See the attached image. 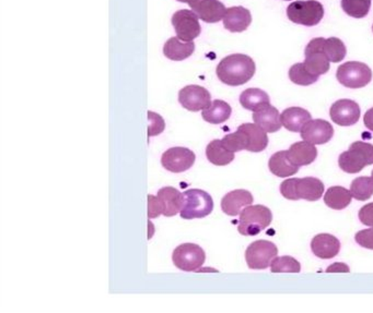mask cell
Returning a JSON list of instances; mask_svg holds the SVG:
<instances>
[{
	"mask_svg": "<svg viewBox=\"0 0 373 313\" xmlns=\"http://www.w3.org/2000/svg\"><path fill=\"white\" fill-rule=\"evenodd\" d=\"M257 70L251 57L243 54H233L226 57L217 66V77L222 83L230 87H239L247 83Z\"/></svg>",
	"mask_w": 373,
	"mask_h": 313,
	"instance_id": "cell-1",
	"label": "cell"
},
{
	"mask_svg": "<svg viewBox=\"0 0 373 313\" xmlns=\"http://www.w3.org/2000/svg\"><path fill=\"white\" fill-rule=\"evenodd\" d=\"M324 193V183L314 177L292 178L285 180L280 185L283 197L290 201L306 200L314 202L321 199Z\"/></svg>",
	"mask_w": 373,
	"mask_h": 313,
	"instance_id": "cell-2",
	"label": "cell"
},
{
	"mask_svg": "<svg viewBox=\"0 0 373 313\" xmlns=\"http://www.w3.org/2000/svg\"><path fill=\"white\" fill-rule=\"evenodd\" d=\"M372 164L373 146L363 141L353 142L339 158V167L348 174L360 173L363 168Z\"/></svg>",
	"mask_w": 373,
	"mask_h": 313,
	"instance_id": "cell-3",
	"label": "cell"
},
{
	"mask_svg": "<svg viewBox=\"0 0 373 313\" xmlns=\"http://www.w3.org/2000/svg\"><path fill=\"white\" fill-rule=\"evenodd\" d=\"M273 221V214L264 205H249L240 214L238 230L243 236H257L266 230Z\"/></svg>",
	"mask_w": 373,
	"mask_h": 313,
	"instance_id": "cell-4",
	"label": "cell"
},
{
	"mask_svg": "<svg viewBox=\"0 0 373 313\" xmlns=\"http://www.w3.org/2000/svg\"><path fill=\"white\" fill-rule=\"evenodd\" d=\"M214 210L212 195L202 189H191L183 193V207L181 214L183 220H194L208 216Z\"/></svg>",
	"mask_w": 373,
	"mask_h": 313,
	"instance_id": "cell-5",
	"label": "cell"
},
{
	"mask_svg": "<svg viewBox=\"0 0 373 313\" xmlns=\"http://www.w3.org/2000/svg\"><path fill=\"white\" fill-rule=\"evenodd\" d=\"M287 17L291 22L296 25L314 27L323 19V5L316 0H298L288 6Z\"/></svg>",
	"mask_w": 373,
	"mask_h": 313,
	"instance_id": "cell-6",
	"label": "cell"
},
{
	"mask_svg": "<svg viewBox=\"0 0 373 313\" xmlns=\"http://www.w3.org/2000/svg\"><path fill=\"white\" fill-rule=\"evenodd\" d=\"M336 78L344 87L361 89L368 85L372 80V70L363 62H345L336 71Z\"/></svg>",
	"mask_w": 373,
	"mask_h": 313,
	"instance_id": "cell-7",
	"label": "cell"
},
{
	"mask_svg": "<svg viewBox=\"0 0 373 313\" xmlns=\"http://www.w3.org/2000/svg\"><path fill=\"white\" fill-rule=\"evenodd\" d=\"M206 253L198 244L186 242L179 244L172 253V261L177 269L184 272H195L203 267Z\"/></svg>",
	"mask_w": 373,
	"mask_h": 313,
	"instance_id": "cell-8",
	"label": "cell"
},
{
	"mask_svg": "<svg viewBox=\"0 0 373 313\" xmlns=\"http://www.w3.org/2000/svg\"><path fill=\"white\" fill-rule=\"evenodd\" d=\"M278 254L276 244L267 240H257L247 246L245 260L251 270H266Z\"/></svg>",
	"mask_w": 373,
	"mask_h": 313,
	"instance_id": "cell-9",
	"label": "cell"
},
{
	"mask_svg": "<svg viewBox=\"0 0 373 313\" xmlns=\"http://www.w3.org/2000/svg\"><path fill=\"white\" fill-rule=\"evenodd\" d=\"M325 40L326 39L323 37H316L308 43L304 50V55H306V60L304 62V68L316 77L325 74L330 70L331 62L324 52Z\"/></svg>",
	"mask_w": 373,
	"mask_h": 313,
	"instance_id": "cell-10",
	"label": "cell"
},
{
	"mask_svg": "<svg viewBox=\"0 0 373 313\" xmlns=\"http://www.w3.org/2000/svg\"><path fill=\"white\" fill-rule=\"evenodd\" d=\"M196 160L193 151L183 146L169 148L162 154L161 165L171 173H184L192 167Z\"/></svg>",
	"mask_w": 373,
	"mask_h": 313,
	"instance_id": "cell-11",
	"label": "cell"
},
{
	"mask_svg": "<svg viewBox=\"0 0 373 313\" xmlns=\"http://www.w3.org/2000/svg\"><path fill=\"white\" fill-rule=\"evenodd\" d=\"M199 18L192 11H179L172 17V25L179 40L193 42L202 32Z\"/></svg>",
	"mask_w": 373,
	"mask_h": 313,
	"instance_id": "cell-12",
	"label": "cell"
},
{
	"mask_svg": "<svg viewBox=\"0 0 373 313\" xmlns=\"http://www.w3.org/2000/svg\"><path fill=\"white\" fill-rule=\"evenodd\" d=\"M179 102L187 111H204L212 105V95L201 85H187L179 92Z\"/></svg>",
	"mask_w": 373,
	"mask_h": 313,
	"instance_id": "cell-13",
	"label": "cell"
},
{
	"mask_svg": "<svg viewBox=\"0 0 373 313\" xmlns=\"http://www.w3.org/2000/svg\"><path fill=\"white\" fill-rule=\"evenodd\" d=\"M360 107L358 104L347 99L335 102L330 111V116L333 123L341 127L356 125L360 118Z\"/></svg>",
	"mask_w": 373,
	"mask_h": 313,
	"instance_id": "cell-14",
	"label": "cell"
},
{
	"mask_svg": "<svg viewBox=\"0 0 373 313\" xmlns=\"http://www.w3.org/2000/svg\"><path fill=\"white\" fill-rule=\"evenodd\" d=\"M300 132L302 140L316 146L330 142L334 136V128L331 123L323 119H311Z\"/></svg>",
	"mask_w": 373,
	"mask_h": 313,
	"instance_id": "cell-15",
	"label": "cell"
},
{
	"mask_svg": "<svg viewBox=\"0 0 373 313\" xmlns=\"http://www.w3.org/2000/svg\"><path fill=\"white\" fill-rule=\"evenodd\" d=\"M189 7L199 19L206 23H217L222 20L226 9L219 0H187Z\"/></svg>",
	"mask_w": 373,
	"mask_h": 313,
	"instance_id": "cell-16",
	"label": "cell"
},
{
	"mask_svg": "<svg viewBox=\"0 0 373 313\" xmlns=\"http://www.w3.org/2000/svg\"><path fill=\"white\" fill-rule=\"evenodd\" d=\"M253 195L250 191L238 189L226 193L222 200V210L229 216L241 214L245 207L253 203Z\"/></svg>",
	"mask_w": 373,
	"mask_h": 313,
	"instance_id": "cell-17",
	"label": "cell"
},
{
	"mask_svg": "<svg viewBox=\"0 0 373 313\" xmlns=\"http://www.w3.org/2000/svg\"><path fill=\"white\" fill-rule=\"evenodd\" d=\"M253 120L257 126L266 131L267 134H274L283 127L281 115L278 109L271 106V104L264 105L261 109L254 111Z\"/></svg>",
	"mask_w": 373,
	"mask_h": 313,
	"instance_id": "cell-18",
	"label": "cell"
},
{
	"mask_svg": "<svg viewBox=\"0 0 373 313\" xmlns=\"http://www.w3.org/2000/svg\"><path fill=\"white\" fill-rule=\"evenodd\" d=\"M311 249L320 259H333L339 253L341 242L333 235L318 234L312 239Z\"/></svg>",
	"mask_w": 373,
	"mask_h": 313,
	"instance_id": "cell-19",
	"label": "cell"
},
{
	"mask_svg": "<svg viewBox=\"0 0 373 313\" xmlns=\"http://www.w3.org/2000/svg\"><path fill=\"white\" fill-rule=\"evenodd\" d=\"M224 27L232 33H240L247 30L252 22V15L249 9L244 7H231L224 13Z\"/></svg>",
	"mask_w": 373,
	"mask_h": 313,
	"instance_id": "cell-20",
	"label": "cell"
},
{
	"mask_svg": "<svg viewBox=\"0 0 373 313\" xmlns=\"http://www.w3.org/2000/svg\"><path fill=\"white\" fill-rule=\"evenodd\" d=\"M157 197L161 207L162 215L172 217L181 212L183 207V195L175 188H161L158 191Z\"/></svg>",
	"mask_w": 373,
	"mask_h": 313,
	"instance_id": "cell-21",
	"label": "cell"
},
{
	"mask_svg": "<svg viewBox=\"0 0 373 313\" xmlns=\"http://www.w3.org/2000/svg\"><path fill=\"white\" fill-rule=\"evenodd\" d=\"M247 139V151L259 153L269 146L266 131L257 126V123H243L239 127Z\"/></svg>",
	"mask_w": 373,
	"mask_h": 313,
	"instance_id": "cell-22",
	"label": "cell"
},
{
	"mask_svg": "<svg viewBox=\"0 0 373 313\" xmlns=\"http://www.w3.org/2000/svg\"><path fill=\"white\" fill-rule=\"evenodd\" d=\"M287 152L291 162L299 167L310 165L318 158V150L316 146L306 141L292 144Z\"/></svg>",
	"mask_w": 373,
	"mask_h": 313,
	"instance_id": "cell-23",
	"label": "cell"
},
{
	"mask_svg": "<svg viewBox=\"0 0 373 313\" xmlns=\"http://www.w3.org/2000/svg\"><path fill=\"white\" fill-rule=\"evenodd\" d=\"M311 119V113L301 107H289L281 113L283 126L291 132L301 131Z\"/></svg>",
	"mask_w": 373,
	"mask_h": 313,
	"instance_id": "cell-24",
	"label": "cell"
},
{
	"mask_svg": "<svg viewBox=\"0 0 373 313\" xmlns=\"http://www.w3.org/2000/svg\"><path fill=\"white\" fill-rule=\"evenodd\" d=\"M194 52V42H184V41L179 40V37H171L163 46V54L173 62H182V60H186L192 56Z\"/></svg>",
	"mask_w": 373,
	"mask_h": 313,
	"instance_id": "cell-25",
	"label": "cell"
},
{
	"mask_svg": "<svg viewBox=\"0 0 373 313\" xmlns=\"http://www.w3.org/2000/svg\"><path fill=\"white\" fill-rule=\"evenodd\" d=\"M269 167L271 174L280 178L296 175L300 168L291 162L287 151H280V152L273 154L269 158Z\"/></svg>",
	"mask_w": 373,
	"mask_h": 313,
	"instance_id": "cell-26",
	"label": "cell"
},
{
	"mask_svg": "<svg viewBox=\"0 0 373 313\" xmlns=\"http://www.w3.org/2000/svg\"><path fill=\"white\" fill-rule=\"evenodd\" d=\"M206 158L216 166H226L234 160V153L228 150L222 140H212L206 148Z\"/></svg>",
	"mask_w": 373,
	"mask_h": 313,
	"instance_id": "cell-27",
	"label": "cell"
},
{
	"mask_svg": "<svg viewBox=\"0 0 373 313\" xmlns=\"http://www.w3.org/2000/svg\"><path fill=\"white\" fill-rule=\"evenodd\" d=\"M232 109L229 104L220 99L212 102L208 109H204L202 113L203 119L212 125H219L228 120L231 116Z\"/></svg>",
	"mask_w": 373,
	"mask_h": 313,
	"instance_id": "cell-28",
	"label": "cell"
},
{
	"mask_svg": "<svg viewBox=\"0 0 373 313\" xmlns=\"http://www.w3.org/2000/svg\"><path fill=\"white\" fill-rule=\"evenodd\" d=\"M351 197L353 195H351V190L336 186V187L330 188L329 190L326 191L324 195V202L333 210H344L351 204Z\"/></svg>",
	"mask_w": 373,
	"mask_h": 313,
	"instance_id": "cell-29",
	"label": "cell"
},
{
	"mask_svg": "<svg viewBox=\"0 0 373 313\" xmlns=\"http://www.w3.org/2000/svg\"><path fill=\"white\" fill-rule=\"evenodd\" d=\"M240 104L247 111H255L264 105L271 104L269 94L259 89H247L240 95Z\"/></svg>",
	"mask_w": 373,
	"mask_h": 313,
	"instance_id": "cell-30",
	"label": "cell"
},
{
	"mask_svg": "<svg viewBox=\"0 0 373 313\" xmlns=\"http://www.w3.org/2000/svg\"><path fill=\"white\" fill-rule=\"evenodd\" d=\"M353 197L358 201H367L373 195L372 177H358L351 185Z\"/></svg>",
	"mask_w": 373,
	"mask_h": 313,
	"instance_id": "cell-31",
	"label": "cell"
},
{
	"mask_svg": "<svg viewBox=\"0 0 373 313\" xmlns=\"http://www.w3.org/2000/svg\"><path fill=\"white\" fill-rule=\"evenodd\" d=\"M371 0H341V8L349 17L361 19L370 11Z\"/></svg>",
	"mask_w": 373,
	"mask_h": 313,
	"instance_id": "cell-32",
	"label": "cell"
},
{
	"mask_svg": "<svg viewBox=\"0 0 373 313\" xmlns=\"http://www.w3.org/2000/svg\"><path fill=\"white\" fill-rule=\"evenodd\" d=\"M289 79L291 82L302 87H308L311 84L316 83L318 80V77L310 74L308 70L304 68V62L296 64L289 70Z\"/></svg>",
	"mask_w": 373,
	"mask_h": 313,
	"instance_id": "cell-33",
	"label": "cell"
},
{
	"mask_svg": "<svg viewBox=\"0 0 373 313\" xmlns=\"http://www.w3.org/2000/svg\"><path fill=\"white\" fill-rule=\"evenodd\" d=\"M324 52H325L326 56L329 57L331 62H343L346 54H347L345 44L337 37H331V39L325 40Z\"/></svg>",
	"mask_w": 373,
	"mask_h": 313,
	"instance_id": "cell-34",
	"label": "cell"
},
{
	"mask_svg": "<svg viewBox=\"0 0 373 313\" xmlns=\"http://www.w3.org/2000/svg\"><path fill=\"white\" fill-rule=\"evenodd\" d=\"M271 270L273 273H299L301 271V265L294 258L284 256L273 260Z\"/></svg>",
	"mask_w": 373,
	"mask_h": 313,
	"instance_id": "cell-35",
	"label": "cell"
},
{
	"mask_svg": "<svg viewBox=\"0 0 373 313\" xmlns=\"http://www.w3.org/2000/svg\"><path fill=\"white\" fill-rule=\"evenodd\" d=\"M222 141L224 146L233 153L247 150V139L244 136L243 131L239 128L233 134L224 136Z\"/></svg>",
	"mask_w": 373,
	"mask_h": 313,
	"instance_id": "cell-36",
	"label": "cell"
},
{
	"mask_svg": "<svg viewBox=\"0 0 373 313\" xmlns=\"http://www.w3.org/2000/svg\"><path fill=\"white\" fill-rule=\"evenodd\" d=\"M148 119H149L148 136L154 137L162 134V131L165 130V128L163 118L158 113H154V111H148Z\"/></svg>",
	"mask_w": 373,
	"mask_h": 313,
	"instance_id": "cell-37",
	"label": "cell"
},
{
	"mask_svg": "<svg viewBox=\"0 0 373 313\" xmlns=\"http://www.w3.org/2000/svg\"><path fill=\"white\" fill-rule=\"evenodd\" d=\"M355 239H356L357 244L359 246L366 248V249L373 250V228H368V230H360V232H357L356 236H355Z\"/></svg>",
	"mask_w": 373,
	"mask_h": 313,
	"instance_id": "cell-38",
	"label": "cell"
},
{
	"mask_svg": "<svg viewBox=\"0 0 373 313\" xmlns=\"http://www.w3.org/2000/svg\"><path fill=\"white\" fill-rule=\"evenodd\" d=\"M161 214V207H160L157 195H148V217L149 218H157Z\"/></svg>",
	"mask_w": 373,
	"mask_h": 313,
	"instance_id": "cell-39",
	"label": "cell"
},
{
	"mask_svg": "<svg viewBox=\"0 0 373 313\" xmlns=\"http://www.w3.org/2000/svg\"><path fill=\"white\" fill-rule=\"evenodd\" d=\"M359 220L366 226L372 227L373 225V202L361 207L359 211Z\"/></svg>",
	"mask_w": 373,
	"mask_h": 313,
	"instance_id": "cell-40",
	"label": "cell"
},
{
	"mask_svg": "<svg viewBox=\"0 0 373 313\" xmlns=\"http://www.w3.org/2000/svg\"><path fill=\"white\" fill-rule=\"evenodd\" d=\"M330 272V273H332V272H344V273H348V272H351V270H349V267L346 265V264L344 263H334L332 264L331 267H327V271Z\"/></svg>",
	"mask_w": 373,
	"mask_h": 313,
	"instance_id": "cell-41",
	"label": "cell"
},
{
	"mask_svg": "<svg viewBox=\"0 0 373 313\" xmlns=\"http://www.w3.org/2000/svg\"><path fill=\"white\" fill-rule=\"evenodd\" d=\"M363 123H365V126H366L369 130L373 131V107L365 113Z\"/></svg>",
	"mask_w": 373,
	"mask_h": 313,
	"instance_id": "cell-42",
	"label": "cell"
},
{
	"mask_svg": "<svg viewBox=\"0 0 373 313\" xmlns=\"http://www.w3.org/2000/svg\"><path fill=\"white\" fill-rule=\"evenodd\" d=\"M177 1H179V3H186L187 4V0H177Z\"/></svg>",
	"mask_w": 373,
	"mask_h": 313,
	"instance_id": "cell-43",
	"label": "cell"
},
{
	"mask_svg": "<svg viewBox=\"0 0 373 313\" xmlns=\"http://www.w3.org/2000/svg\"><path fill=\"white\" fill-rule=\"evenodd\" d=\"M371 177H372V179H373V170H372V176H371Z\"/></svg>",
	"mask_w": 373,
	"mask_h": 313,
	"instance_id": "cell-44",
	"label": "cell"
},
{
	"mask_svg": "<svg viewBox=\"0 0 373 313\" xmlns=\"http://www.w3.org/2000/svg\"><path fill=\"white\" fill-rule=\"evenodd\" d=\"M372 228H373V225H372Z\"/></svg>",
	"mask_w": 373,
	"mask_h": 313,
	"instance_id": "cell-45",
	"label": "cell"
},
{
	"mask_svg": "<svg viewBox=\"0 0 373 313\" xmlns=\"http://www.w3.org/2000/svg\"><path fill=\"white\" fill-rule=\"evenodd\" d=\"M372 30H373V27H372Z\"/></svg>",
	"mask_w": 373,
	"mask_h": 313,
	"instance_id": "cell-46",
	"label": "cell"
}]
</instances>
